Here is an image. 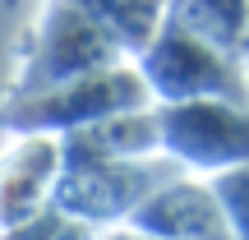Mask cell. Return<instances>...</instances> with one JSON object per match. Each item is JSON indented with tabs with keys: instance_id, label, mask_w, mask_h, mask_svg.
<instances>
[{
	"instance_id": "7c38bea8",
	"label": "cell",
	"mask_w": 249,
	"mask_h": 240,
	"mask_svg": "<svg viewBox=\"0 0 249 240\" xmlns=\"http://www.w3.org/2000/svg\"><path fill=\"white\" fill-rule=\"evenodd\" d=\"M245 70H249V51H245Z\"/></svg>"
},
{
	"instance_id": "8992f818",
	"label": "cell",
	"mask_w": 249,
	"mask_h": 240,
	"mask_svg": "<svg viewBox=\"0 0 249 240\" xmlns=\"http://www.w3.org/2000/svg\"><path fill=\"white\" fill-rule=\"evenodd\" d=\"M129 226L148 240H231L213 180L189 176V171L152 189L148 203L129 217Z\"/></svg>"
},
{
	"instance_id": "30bf717a",
	"label": "cell",
	"mask_w": 249,
	"mask_h": 240,
	"mask_svg": "<svg viewBox=\"0 0 249 240\" xmlns=\"http://www.w3.org/2000/svg\"><path fill=\"white\" fill-rule=\"evenodd\" d=\"M79 5L102 23V33L124 51V60H139L171 14V0H79Z\"/></svg>"
},
{
	"instance_id": "3957f363",
	"label": "cell",
	"mask_w": 249,
	"mask_h": 240,
	"mask_svg": "<svg viewBox=\"0 0 249 240\" xmlns=\"http://www.w3.org/2000/svg\"><path fill=\"white\" fill-rule=\"evenodd\" d=\"M161 152L189 176H226L235 166H249V102L198 97L157 107Z\"/></svg>"
},
{
	"instance_id": "ba28073f",
	"label": "cell",
	"mask_w": 249,
	"mask_h": 240,
	"mask_svg": "<svg viewBox=\"0 0 249 240\" xmlns=\"http://www.w3.org/2000/svg\"><path fill=\"white\" fill-rule=\"evenodd\" d=\"M60 152H65V166H79V162H148V157H161L157 107L129 111V116H111L102 125L79 129V134H65Z\"/></svg>"
},
{
	"instance_id": "277c9868",
	"label": "cell",
	"mask_w": 249,
	"mask_h": 240,
	"mask_svg": "<svg viewBox=\"0 0 249 240\" xmlns=\"http://www.w3.org/2000/svg\"><path fill=\"white\" fill-rule=\"evenodd\" d=\"M139 74L148 83L152 102L171 107V102H198V97H226V102H249V70L245 60L217 51V46L198 42V37L180 33L166 23L157 42L139 55Z\"/></svg>"
},
{
	"instance_id": "6da1fadb",
	"label": "cell",
	"mask_w": 249,
	"mask_h": 240,
	"mask_svg": "<svg viewBox=\"0 0 249 240\" xmlns=\"http://www.w3.org/2000/svg\"><path fill=\"white\" fill-rule=\"evenodd\" d=\"M148 107H157V102H152L139 65L124 60L116 70L60 83V88H51V92L5 97L0 102V129L65 139V134H79V129H88V125H102L111 116H129V111H148Z\"/></svg>"
},
{
	"instance_id": "5b68a950",
	"label": "cell",
	"mask_w": 249,
	"mask_h": 240,
	"mask_svg": "<svg viewBox=\"0 0 249 240\" xmlns=\"http://www.w3.org/2000/svg\"><path fill=\"white\" fill-rule=\"evenodd\" d=\"M166 157V152H161ZM171 176H180L176 162H79V166L60 171V185H55L51 203L70 217L83 222H129L148 194L157 185H166Z\"/></svg>"
},
{
	"instance_id": "7a4b0ae2",
	"label": "cell",
	"mask_w": 249,
	"mask_h": 240,
	"mask_svg": "<svg viewBox=\"0 0 249 240\" xmlns=\"http://www.w3.org/2000/svg\"><path fill=\"white\" fill-rule=\"evenodd\" d=\"M116 65H124V51L102 33V23L79 0H46L23 46L18 74L9 83V97L51 92L60 83L88 79V74L116 70Z\"/></svg>"
},
{
	"instance_id": "9c48e42d",
	"label": "cell",
	"mask_w": 249,
	"mask_h": 240,
	"mask_svg": "<svg viewBox=\"0 0 249 240\" xmlns=\"http://www.w3.org/2000/svg\"><path fill=\"white\" fill-rule=\"evenodd\" d=\"M166 23L235 60H245L249 51V0H171Z\"/></svg>"
},
{
	"instance_id": "8fae6325",
	"label": "cell",
	"mask_w": 249,
	"mask_h": 240,
	"mask_svg": "<svg viewBox=\"0 0 249 240\" xmlns=\"http://www.w3.org/2000/svg\"><path fill=\"white\" fill-rule=\"evenodd\" d=\"M213 189H217V203H222V213H226L231 240H249V166L213 176Z\"/></svg>"
},
{
	"instance_id": "52a82bcc",
	"label": "cell",
	"mask_w": 249,
	"mask_h": 240,
	"mask_svg": "<svg viewBox=\"0 0 249 240\" xmlns=\"http://www.w3.org/2000/svg\"><path fill=\"white\" fill-rule=\"evenodd\" d=\"M65 171L60 139L51 134H14L0 152V226H18L42 213L46 199H55Z\"/></svg>"
}]
</instances>
